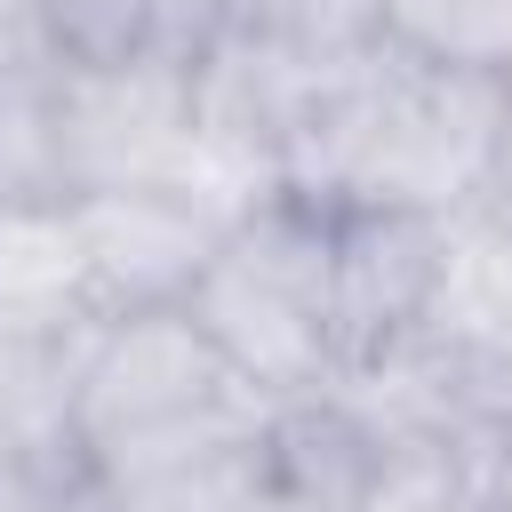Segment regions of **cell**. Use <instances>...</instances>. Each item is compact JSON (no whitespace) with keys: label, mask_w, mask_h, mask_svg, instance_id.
I'll list each match as a JSON object with an SVG mask.
<instances>
[{"label":"cell","mask_w":512,"mask_h":512,"mask_svg":"<svg viewBox=\"0 0 512 512\" xmlns=\"http://www.w3.org/2000/svg\"><path fill=\"white\" fill-rule=\"evenodd\" d=\"M88 320L104 312L88 288L72 200H8L0 208V336H56Z\"/></svg>","instance_id":"cell-7"},{"label":"cell","mask_w":512,"mask_h":512,"mask_svg":"<svg viewBox=\"0 0 512 512\" xmlns=\"http://www.w3.org/2000/svg\"><path fill=\"white\" fill-rule=\"evenodd\" d=\"M448 264V216L424 208H328V296L336 376L424 336Z\"/></svg>","instance_id":"cell-5"},{"label":"cell","mask_w":512,"mask_h":512,"mask_svg":"<svg viewBox=\"0 0 512 512\" xmlns=\"http://www.w3.org/2000/svg\"><path fill=\"white\" fill-rule=\"evenodd\" d=\"M0 464H8V456H0Z\"/></svg>","instance_id":"cell-17"},{"label":"cell","mask_w":512,"mask_h":512,"mask_svg":"<svg viewBox=\"0 0 512 512\" xmlns=\"http://www.w3.org/2000/svg\"><path fill=\"white\" fill-rule=\"evenodd\" d=\"M224 368L264 400H304L336 384V296H328V208L272 192L248 208L200 288L184 296Z\"/></svg>","instance_id":"cell-3"},{"label":"cell","mask_w":512,"mask_h":512,"mask_svg":"<svg viewBox=\"0 0 512 512\" xmlns=\"http://www.w3.org/2000/svg\"><path fill=\"white\" fill-rule=\"evenodd\" d=\"M56 128V184L72 192H128V184H176L200 96H192V48H144L120 64H64L48 88Z\"/></svg>","instance_id":"cell-4"},{"label":"cell","mask_w":512,"mask_h":512,"mask_svg":"<svg viewBox=\"0 0 512 512\" xmlns=\"http://www.w3.org/2000/svg\"><path fill=\"white\" fill-rule=\"evenodd\" d=\"M8 200H64L56 184V128H48V88L0 96V208Z\"/></svg>","instance_id":"cell-12"},{"label":"cell","mask_w":512,"mask_h":512,"mask_svg":"<svg viewBox=\"0 0 512 512\" xmlns=\"http://www.w3.org/2000/svg\"><path fill=\"white\" fill-rule=\"evenodd\" d=\"M64 512H144V504H136V496H120V488H104V480H80Z\"/></svg>","instance_id":"cell-15"},{"label":"cell","mask_w":512,"mask_h":512,"mask_svg":"<svg viewBox=\"0 0 512 512\" xmlns=\"http://www.w3.org/2000/svg\"><path fill=\"white\" fill-rule=\"evenodd\" d=\"M264 416H272V408H264ZM144 512H304V504L280 488V472H272V456H264V424H256L248 440H232V448L200 456L192 472H176L168 488H152Z\"/></svg>","instance_id":"cell-10"},{"label":"cell","mask_w":512,"mask_h":512,"mask_svg":"<svg viewBox=\"0 0 512 512\" xmlns=\"http://www.w3.org/2000/svg\"><path fill=\"white\" fill-rule=\"evenodd\" d=\"M88 336L96 320L56 328V336H0V456L8 464H80L72 408H80Z\"/></svg>","instance_id":"cell-8"},{"label":"cell","mask_w":512,"mask_h":512,"mask_svg":"<svg viewBox=\"0 0 512 512\" xmlns=\"http://www.w3.org/2000/svg\"><path fill=\"white\" fill-rule=\"evenodd\" d=\"M88 464H0V512H64Z\"/></svg>","instance_id":"cell-14"},{"label":"cell","mask_w":512,"mask_h":512,"mask_svg":"<svg viewBox=\"0 0 512 512\" xmlns=\"http://www.w3.org/2000/svg\"><path fill=\"white\" fill-rule=\"evenodd\" d=\"M80 216V256H88V288L96 312H168L200 288V272L216 264L224 232L208 208H192L168 184H128V192H72Z\"/></svg>","instance_id":"cell-6"},{"label":"cell","mask_w":512,"mask_h":512,"mask_svg":"<svg viewBox=\"0 0 512 512\" xmlns=\"http://www.w3.org/2000/svg\"><path fill=\"white\" fill-rule=\"evenodd\" d=\"M64 56H56V32L40 16V0H0V96H32V88H56Z\"/></svg>","instance_id":"cell-13"},{"label":"cell","mask_w":512,"mask_h":512,"mask_svg":"<svg viewBox=\"0 0 512 512\" xmlns=\"http://www.w3.org/2000/svg\"><path fill=\"white\" fill-rule=\"evenodd\" d=\"M264 408L272 400L224 368V352L200 336V320L184 304L120 312V320H96V336H88L72 448H80L88 480L144 504L200 456L248 440L264 424Z\"/></svg>","instance_id":"cell-2"},{"label":"cell","mask_w":512,"mask_h":512,"mask_svg":"<svg viewBox=\"0 0 512 512\" xmlns=\"http://www.w3.org/2000/svg\"><path fill=\"white\" fill-rule=\"evenodd\" d=\"M504 96H512V80H504Z\"/></svg>","instance_id":"cell-16"},{"label":"cell","mask_w":512,"mask_h":512,"mask_svg":"<svg viewBox=\"0 0 512 512\" xmlns=\"http://www.w3.org/2000/svg\"><path fill=\"white\" fill-rule=\"evenodd\" d=\"M376 40L440 64V72L512 80V0H384Z\"/></svg>","instance_id":"cell-9"},{"label":"cell","mask_w":512,"mask_h":512,"mask_svg":"<svg viewBox=\"0 0 512 512\" xmlns=\"http://www.w3.org/2000/svg\"><path fill=\"white\" fill-rule=\"evenodd\" d=\"M376 8H384V0H208L216 24L288 40V48H304V56L368 48V40H376Z\"/></svg>","instance_id":"cell-11"},{"label":"cell","mask_w":512,"mask_h":512,"mask_svg":"<svg viewBox=\"0 0 512 512\" xmlns=\"http://www.w3.org/2000/svg\"><path fill=\"white\" fill-rule=\"evenodd\" d=\"M496 128H504V80L440 72L392 40H368L320 64L288 128L280 176L320 208L464 216L488 192Z\"/></svg>","instance_id":"cell-1"}]
</instances>
